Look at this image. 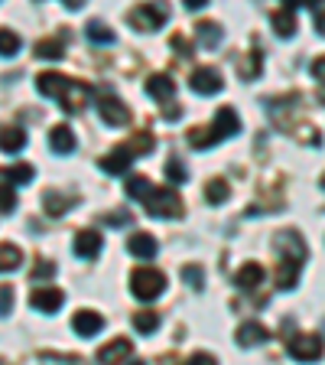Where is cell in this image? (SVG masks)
<instances>
[{"instance_id":"cell-38","label":"cell","mask_w":325,"mask_h":365,"mask_svg":"<svg viewBox=\"0 0 325 365\" xmlns=\"http://www.w3.org/2000/svg\"><path fill=\"white\" fill-rule=\"evenodd\" d=\"M55 274V264L53 261H36V267H33V281H46V277H53Z\"/></svg>"},{"instance_id":"cell-33","label":"cell","mask_w":325,"mask_h":365,"mask_svg":"<svg viewBox=\"0 0 325 365\" xmlns=\"http://www.w3.org/2000/svg\"><path fill=\"white\" fill-rule=\"evenodd\" d=\"M20 53V36H16L14 30H0V56L4 59H10V56Z\"/></svg>"},{"instance_id":"cell-45","label":"cell","mask_w":325,"mask_h":365,"mask_svg":"<svg viewBox=\"0 0 325 365\" xmlns=\"http://www.w3.org/2000/svg\"><path fill=\"white\" fill-rule=\"evenodd\" d=\"M182 4H186L189 10H202L205 4H208V0H182Z\"/></svg>"},{"instance_id":"cell-34","label":"cell","mask_w":325,"mask_h":365,"mask_svg":"<svg viewBox=\"0 0 325 365\" xmlns=\"http://www.w3.org/2000/svg\"><path fill=\"white\" fill-rule=\"evenodd\" d=\"M182 281L189 284L192 290H202L205 287V271L198 264H186V267H182Z\"/></svg>"},{"instance_id":"cell-46","label":"cell","mask_w":325,"mask_h":365,"mask_svg":"<svg viewBox=\"0 0 325 365\" xmlns=\"http://www.w3.org/2000/svg\"><path fill=\"white\" fill-rule=\"evenodd\" d=\"M283 4H287V7L293 10V7H299V4H303V0H283Z\"/></svg>"},{"instance_id":"cell-40","label":"cell","mask_w":325,"mask_h":365,"mask_svg":"<svg viewBox=\"0 0 325 365\" xmlns=\"http://www.w3.org/2000/svg\"><path fill=\"white\" fill-rule=\"evenodd\" d=\"M105 222H107V225H124V222H130V215L127 212H111Z\"/></svg>"},{"instance_id":"cell-32","label":"cell","mask_w":325,"mask_h":365,"mask_svg":"<svg viewBox=\"0 0 325 365\" xmlns=\"http://www.w3.org/2000/svg\"><path fill=\"white\" fill-rule=\"evenodd\" d=\"M127 147L134 150V157H144V153L153 150V134L150 130H137L134 140H127Z\"/></svg>"},{"instance_id":"cell-1","label":"cell","mask_w":325,"mask_h":365,"mask_svg":"<svg viewBox=\"0 0 325 365\" xmlns=\"http://www.w3.org/2000/svg\"><path fill=\"white\" fill-rule=\"evenodd\" d=\"M273 248H277V287L280 290H293L296 281H299V271L306 264V242L296 228H287V232H277L273 238Z\"/></svg>"},{"instance_id":"cell-47","label":"cell","mask_w":325,"mask_h":365,"mask_svg":"<svg viewBox=\"0 0 325 365\" xmlns=\"http://www.w3.org/2000/svg\"><path fill=\"white\" fill-rule=\"evenodd\" d=\"M319 182H322V190H325V173H322V180H319Z\"/></svg>"},{"instance_id":"cell-2","label":"cell","mask_w":325,"mask_h":365,"mask_svg":"<svg viewBox=\"0 0 325 365\" xmlns=\"http://www.w3.org/2000/svg\"><path fill=\"white\" fill-rule=\"evenodd\" d=\"M36 88H39V95L59 101L62 111H68V114H78L85 108V101L91 98V85L88 82L68 78V76H62V72H39Z\"/></svg>"},{"instance_id":"cell-28","label":"cell","mask_w":325,"mask_h":365,"mask_svg":"<svg viewBox=\"0 0 325 365\" xmlns=\"http://www.w3.org/2000/svg\"><path fill=\"white\" fill-rule=\"evenodd\" d=\"M23 264V251L16 245H0V274L16 271Z\"/></svg>"},{"instance_id":"cell-26","label":"cell","mask_w":325,"mask_h":365,"mask_svg":"<svg viewBox=\"0 0 325 365\" xmlns=\"http://www.w3.org/2000/svg\"><path fill=\"white\" fill-rule=\"evenodd\" d=\"M46 215H55V219H59V215H65L68 209H72V205H75V196H62V192H46Z\"/></svg>"},{"instance_id":"cell-16","label":"cell","mask_w":325,"mask_h":365,"mask_svg":"<svg viewBox=\"0 0 325 365\" xmlns=\"http://www.w3.org/2000/svg\"><path fill=\"white\" fill-rule=\"evenodd\" d=\"M75 134H72V128L68 124H55L53 130H49V147H53L55 153H72L75 150Z\"/></svg>"},{"instance_id":"cell-17","label":"cell","mask_w":325,"mask_h":365,"mask_svg":"<svg viewBox=\"0 0 325 365\" xmlns=\"http://www.w3.org/2000/svg\"><path fill=\"white\" fill-rule=\"evenodd\" d=\"M146 95L156 101H169L176 95V82L169 76H163V72H159V76H150L146 78Z\"/></svg>"},{"instance_id":"cell-10","label":"cell","mask_w":325,"mask_h":365,"mask_svg":"<svg viewBox=\"0 0 325 365\" xmlns=\"http://www.w3.org/2000/svg\"><path fill=\"white\" fill-rule=\"evenodd\" d=\"M134 150H130L127 144H121V147H114L111 153H105V157L98 160V167L105 170V173H111V176H121V173H127L130 170V163H134Z\"/></svg>"},{"instance_id":"cell-5","label":"cell","mask_w":325,"mask_h":365,"mask_svg":"<svg viewBox=\"0 0 325 365\" xmlns=\"http://www.w3.org/2000/svg\"><path fill=\"white\" fill-rule=\"evenodd\" d=\"M163 290H166V274L156 267H137L130 274V294L137 300H156Z\"/></svg>"},{"instance_id":"cell-27","label":"cell","mask_w":325,"mask_h":365,"mask_svg":"<svg viewBox=\"0 0 325 365\" xmlns=\"http://www.w3.org/2000/svg\"><path fill=\"white\" fill-rule=\"evenodd\" d=\"M228 196H231V186H228V180H221V176L208 180V186H205V199H208V205H221Z\"/></svg>"},{"instance_id":"cell-13","label":"cell","mask_w":325,"mask_h":365,"mask_svg":"<svg viewBox=\"0 0 325 365\" xmlns=\"http://www.w3.org/2000/svg\"><path fill=\"white\" fill-rule=\"evenodd\" d=\"M101 245H105L101 232H95V228H82V232L75 235V255L78 258H98Z\"/></svg>"},{"instance_id":"cell-21","label":"cell","mask_w":325,"mask_h":365,"mask_svg":"<svg viewBox=\"0 0 325 365\" xmlns=\"http://www.w3.org/2000/svg\"><path fill=\"white\" fill-rule=\"evenodd\" d=\"M26 144V130L23 128H0V150L4 153H20Z\"/></svg>"},{"instance_id":"cell-36","label":"cell","mask_w":325,"mask_h":365,"mask_svg":"<svg viewBox=\"0 0 325 365\" xmlns=\"http://www.w3.org/2000/svg\"><path fill=\"white\" fill-rule=\"evenodd\" d=\"M169 46H173V53L182 56V59H189L192 56V43L182 36V33H173V36H169Z\"/></svg>"},{"instance_id":"cell-29","label":"cell","mask_w":325,"mask_h":365,"mask_svg":"<svg viewBox=\"0 0 325 365\" xmlns=\"http://www.w3.org/2000/svg\"><path fill=\"white\" fill-rule=\"evenodd\" d=\"M156 327H159V313H156V310H137V313H134V329H137L140 336L153 333Z\"/></svg>"},{"instance_id":"cell-25","label":"cell","mask_w":325,"mask_h":365,"mask_svg":"<svg viewBox=\"0 0 325 365\" xmlns=\"http://www.w3.org/2000/svg\"><path fill=\"white\" fill-rule=\"evenodd\" d=\"M36 56L39 59H53L59 62L62 56H65V46H62V36H46L36 43Z\"/></svg>"},{"instance_id":"cell-20","label":"cell","mask_w":325,"mask_h":365,"mask_svg":"<svg viewBox=\"0 0 325 365\" xmlns=\"http://www.w3.org/2000/svg\"><path fill=\"white\" fill-rule=\"evenodd\" d=\"M196 36H198V43H202L205 49H218L221 46V26L218 23H212V20H198L196 23Z\"/></svg>"},{"instance_id":"cell-30","label":"cell","mask_w":325,"mask_h":365,"mask_svg":"<svg viewBox=\"0 0 325 365\" xmlns=\"http://www.w3.org/2000/svg\"><path fill=\"white\" fill-rule=\"evenodd\" d=\"M88 39L91 43H98V46H111L114 43V30L107 26V23H101V20H88Z\"/></svg>"},{"instance_id":"cell-23","label":"cell","mask_w":325,"mask_h":365,"mask_svg":"<svg viewBox=\"0 0 325 365\" xmlns=\"http://www.w3.org/2000/svg\"><path fill=\"white\" fill-rule=\"evenodd\" d=\"M260 68H264V53H260V49H250V53L244 56L241 62H238V72H241L244 82L257 78V76H260Z\"/></svg>"},{"instance_id":"cell-15","label":"cell","mask_w":325,"mask_h":365,"mask_svg":"<svg viewBox=\"0 0 325 365\" xmlns=\"http://www.w3.org/2000/svg\"><path fill=\"white\" fill-rule=\"evenodd\" d=\"M156 238L153 235H146V232H134V235L127 238V251L134 255V258H140V261H150V258H156Z\"/></svg>"},{"instance_id":"cell-41","label":"cell","mask_w":325,"mask_h":365,"mask_svg":"<svg viewBox=\"0 0 325 365\" xmlns=\"http://www.w3.org/2000/svg\"><path fill=\"white\" fill-rule=\"evenodd\" d=\"M312 76H316L319 82H325V56H322V59L312 62Z\"/></svg>"},{"instance_id":"cell-7","label":"cell","mask_w":325,"mask_h":365,"mask_svg":"<svg viewBox=\"0 0 325 365\" xmlns=\"http://www.w3.org/2000/svg\"><path fill=\"white\" fill-rule=\"evenodd\" d=\"M322 336H316V333H296V336H289V342H287V352L296 359V362H312V359H319L322 356Z\"/></svg>"},{"instance_id":"cell-6","label":"cell","mask_w":325,"mask_h":365,"mask_svg":"<svg viewBox=\"0 0 325 365\" xmlns=\"http://www.w3.org/2000/svg\"><path fill=\"white\" fill-rule=\"evenodd\" d=\"M144 205L156 219H179L182 215V199L176 190H153L150 186V192L144 196Z\"/></svg>"},{"instance_id":"cell-11","label":"cell","mask_w":325,"mask_h":365,"mask_svg":"<svg viewBox=\"0 0 325 365\" xmlns=\"http://www.w3.org/2000/svg\"><path fill=\"white\" fill-rule=\"evenodd\" d=\"M30 304H33V310H39V313H55L65 304V294H62L59 287H39V290H33Z\"/></svg>"},{"instance_id":"cell-37","label":"cell","mask_w":325,"mask_h":365,"mask_svg":"<svg viewBox=\"0 0 325 365\" xmlns=\"http://www.w3.org/2000/svg\"><path fill=\"white\" fill-rule=\"evenodd\" d=\"M166 176H169L173 182H186L189 170H186V163H182V160H169V163H166Z\"/></svg>"},{"instance_id":"cell-35","label":"cell","mask_w":325,"mask_h":365,"mask_svg":"<svg viewBox=\"0 0 325 365\" xmlns=\"http://www.w3.org/2000/svg\"><path fill=\"white\" fill-rule=\"evenodd\" d=\"M14 205H16V192H14V182H0V212L10 215L14 212Z\"/></svg>"},{"instance_id":"cell-44","label":"cell","mask_w":325,"mask_h":365,"mask_svg":"<svg viewBox=\"0 0 325 365\" xmlns=\"http://www.w3.org/2000/svg\"><path fill=\"white\" fill-rule=\"evenodd\" d=\"M62 4H65L68 10H82L85 4H88V0H62Z\"/></svg>"},{"instance_id":"cell-18","label":"cell","mask_w":325,"mask_h":365,"mask_svg":"<svg viewBox=\"0 0 325 365\" xmlns=\"http://www.w3.org/2000/svg\"><path fill=\"white\" fill-rule=\"evenodd\" d=\"M267 327L264 323H241L238 327V346H244V349H250V346H260V342H267Z\"/></svg>"},{"instance_id":"cell-4","label":"cell","mask_w":325,"mask_h":365,"mask_svg":"<svg viewBox=\"0 0 325 365\" xmlns=\"http://www.w3.org/2000/svg\"><path fill=\"white\" fill-rule=\"evenodd\" d=\"M166 20H169V4L166 0H150V4H140V7L130 10V23H134L140 33L163 30Z\"/></svg>"},{"instance_id":"cell-12","label":"cell","mask_w":325,"mask_h":365,"mask_svg":"<svg viewBox=\"0 0 325 365\" xmlns=\"http://www.w3.org/2000/svg\"><path fill=\"white\" fill-rule=\"evenodd\" d=\"M72 329H75L78 336H98L101 329H105V317L101 313H95V310H78L75 317H72Z\"/></svg>"},{"instance_id":"cell-43","label":"cell","mask_w":325,"mask_h":365,"mask_svg":"<svg viewBox=\"0 0 325 365\" xmlns=\"http://www.w3.org/2000/svg\"><path fill=\"white\" fill-rule=\"evenodd\" d=\"M316 30L325 36V10H319V14H316Z\"/></svg>"},{"instance_id":"cell-19","label":"cell","mask_w":325,"mask_h":365,"mask_svg":"<svg viewBox=\"0 0 325 365\" xmlns=\"http://www.w3.org/2000/svg\"><path fill=\"white\" fill-rule=\"evenodd\" d=\"M235 284H238L241 290H254V287H260V284H264V267L254 264V261H247V264H244L241 271L235 274Z\"/></svg>"},{"instance_id":"cell-22","label":"cell","mask_w":325,"mask_h":365,"mask_svg":"<svg viewBox=\"0 0 325 365\" xmlns=\"http://www.w3.org/2000/svg\"><path fill=\"white\" fill-rule=\"evenodd\" d=\"M270 23H273V33L280 39H289V36H296V16H293V10H277V14L270 16Z\"/></svg>"},{"instance_id":"cell-14","label":"cell","mask_w":325,"mask_h":365,"mask_svg":"<svg viewBox=\"0 0 325 365\" xmlns=\"http://www.w3.org/2000/svg\"><path fill=\"white\" fill-rule=\"evenodd\" d=\"M130 356H134V342L124 339V336H117V339H111L107 346H101L98 349L101 362H127Z\"/></svg>"},{"instance_id":"cell-3","label":"cell","mask_w":325,"mask_h":365,"mask_svg":"<svg viewBox=\"0 0 325 365\" xmlns=\"http://www.w3.org/2000/svg\"><path fill=\"white\" fill-rule=\"evenodd\" d=\"M241 134V118H238L235 108H221L218 114H215L212 124H196V128H189V144L196 147V150H208V147L221 144L225 137H238Z\"/></svg>"},{"instance_id":"cell-9","label":"cell","mask_w":325,"mask_h":365,"mask_svg":"<svg viewBox=\"0 0 325 365\" xmlns=\"http://www.w3.org/2000/svg\"><path fill=\"white\" fill-rule=\"evenodd\" d=\"M189 85L196 95H218L221 88H225V78H221L218 68L212 66H198L196 72L189 76Z\"/></svg>"},{"instance_id":"cell-24","label":"cell","mask_w":325,"mask_h":365,"mask_svg":"<svg viewBox=\"0 0 325 365\" xmlns=\"http://www.w3.org/2000/svg\"><path fill=\"white\" fill-rule=\"evenodd\" d=\"M0 176L7 182H14V186H26V182H33V176H36V167H33V163H14V167H7Z\"/></svg>"},{"instance_id":"cell-31","label":"cell","mask_w":325,"mask_h":365,"mask_svg":"<svg viewBox=\"0 0 325 365\" xmlns=\"http://www.w3.org/2000/svg\"><path fill=\"white\" fill-rule=\"evenodd\" d=\"M124 192H127L130 199H144L146 192H150V180H146V176H140V173H134L127 182H124Z\"/></svg>"},{"instance_id":"cell-42","label":"cell","mask_w":325,"mask_h":365,"mask_svg":"<svg viewBox=\"0 0 325 365\" xmlns=\"http://www.w3.org/2000/svg\"><path fill=\"white\" fill-rule=\"evenodd\" d=\"M192 365H202V362H215V356H205V352H196V356L189 359Z\"/></svg>"},{"instance_id":"cell-8","label":"cell","mask_w":325,"mask_h":365,"mask_svg":"<svg viewBox=\"0 0 325 365\" xmlns=\"http://www.w3.org/2000/svg\"><path fill=\"white\" fill-rule=\"evenodd\" d=\"M98 114H101V121H105L107 128H124V124H130V108L124 105L117 95H101Z\"/></svg>"},{"instance_id":"cell-39","label":"cell","mask_w":325,"mask_h":365,"mask_svg":"<svg viewBox=\"0 0 325 365\" xmlns=\"http://www.w3.org/2000/svg\"><path fill=\"white\" fill-rule=\"evenodd\" d=\"M10 307H14V287H10V284H0V313L7 317Z\"/></svg>"}]
</instances>
